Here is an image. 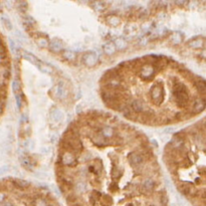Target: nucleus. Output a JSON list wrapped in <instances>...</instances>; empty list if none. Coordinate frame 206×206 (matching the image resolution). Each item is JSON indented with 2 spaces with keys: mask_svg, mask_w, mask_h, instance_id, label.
Returning <instances> with one entry per match:
<instances>
[{
  "mask_svg": "<svg viewBox=\"0 0 206 206\" xmlns=\"http://www.w3.org/2000/svg\"><path fill=\"white\" fill-rule=\"evenodd\" d=\"M128 161L132 166L137 168V167L142 166V164L145 162L144 157L142 156V154L139 152H132L129 154L128 156Z\"/></svg>",
  "mask_w": 206,
  "mask_h": 206,
  "instance_id": "0eeeda50",
  "label": "nucleus"
},
{
  "mask_svg": "<svg viewBox=\"0 0 206 206\" xmlns=\"http://www.w3.org/2000/svg\"><path fill=\"white\" fill-rule=\"evenodd\" d=\"M98 56H96V53L93 52V51H88V52H86L83 54V62L86 64V66H94L98 62Z\"/></svg>",
  "mask_w": 206,
  "mask_h": 206,
  "instance_id": "1a4fd4ad",
  "label": "nucleus"
},
{
  "mask_svg": "<svg viewBox=\"0 0 206 206\" xmlns=\"http://www.w3.org/2000/svg\"><path fill=\"white\" fill-rule=\"evenodd\" d=\"M132 111H133L135 114H142L145 111L147 110L146 107H145L144 103L140 100H134L130 103V107Z\"/></svg>",
  "mask_w": 206,
  "mask_h": 206,
  "instance_id": "9b49d317",
  "label": "nucleus"
},
{
  "mask_svg": "<svg viewBox=\"0 0 206 206\" xmlns=\"http://www.w3.org/2000/svg\"><path fill=\"white\" fill-rule=\"evenodd\" d=\"M187 2H188V1H175L176 4H178V5H184V4H186Z\"/></svg>",
  "mask_w": 206,
  "mask_h": 206,
  "instance_id": "37998d69",
  "label": "nucleus"
},
{
  "mask_svg": "<svg viewBox=\"0 0 206 206\" xmlns=\"http://www.w3.org/2000/svg\"><path fill=\"white\" fill-rule=\"evenodd\" d=\"M100 132H101V134L103 135V137H104L105 139H107L108 141H110L112 138L115 136L114 129H113L112 127H109V126H105V127L101 128Z\"/></svg>",
  "mask_w": 206,
  "mask_h": 206,
  "instance_id": "412c9836",
  "label": "nucleus"
},
{
  "mask_svg": "<svg viewBox=\"0 0 206 206\" xmlns=\"http://www.w3.org/2000/svg\"><path fill=\"white\" fill-rule=\"evenodd\" d=\"M189 107H191L189 112H190V114H192V115H196V114L201 113L202 111H204V109H205V100H204V98L195 99L194 101H193L192 105L189 106Z\"/></svg>",
  "mask_w": 206,
  "mask_h": 206,
  "instance_id": "6e6552de",
  "label": "nucleus"
},
{
  "mask_svg": "<svg viewBox=\"0 0 206 206\" xmlns=\"http://www.w3.org/2000/svg\"><path fill=\"white\" fill-rule=\"evenodd\" d=\"M100 130H101V129H98V130L94 131V133L92 135V142L94 143V145H96V147L103 148V147L108 146L109 141L103 137V135L101 134Z\"/></svg>",
  "mask_w": 206,
  "mask_h": 206,
  "instance_id": "423d86ee",
  "label": "nucleus"
},
{
  "mask_svg": "<svg viewBox=\"0 0 206 206\" xmlns=\"http://www.w3.org/2000/svg\"><path fill=\"white\" fill-rule=\"evenodd\" d=\"M76 187H78V189H79L80 192H83V191L86 190V187H85V185H83V183H79V184H78V186H76Z\"/></svg>",
  "mask_w": 206,
  "mask_h": 206,
  "instance_id": "79ce46f5",
  "label": "nucleus"
},
{
  "mask_svg": "<svg viewBox=\"0 0 206 206\" xmlns=\"http://www.w3.org/2000/svg\"><path fill=\"white\" fill-rule=\"evenodd\" d=\"M12 88H13V92L15 93L16 95H17L18 93L20 92V89H21L20 82H19L18 79H14L13 83H12Z\"/></svg>",
  "mask_w": 206,
  "mask_h": 206,
  "instance_id": "e433bc0d",
  "label": "nucleus"
},
{
  "mask_svg": "<svg viewBox=\"0 0 206 206\" xmlns=\"http://www.w3.org/2000/svg\"><path fill=\"white\" fill-rule=\"evenodd\" d=\"M93 7L96 11H102L107 8V3L105 1H96L93 3Z\"/></svg>",
  "mask_w": 206,
  "mask_h": 206,
  "instance_id": "7c9ffc66",
  "label": "nucleus"
},
{
  "mask_svg": "<svg viewBox=\"0 0 206 206\" xmlns=\"http://www.w3.org/2000/svg\"><path fill=\"white\" fill-rule=\"evenodd\" d=\"M172 91L177 107L181 109H187L189 107V103H190V98H189L186 86L181 82L175 80V83H173Z\"/></svg>",
  "mask_w": 206,
  "mask_h": 206,
  "instance_id": "f03ea898",
  "label": "nucleus"
},
{
  "mask_svg": "<svg viewBox=\"0 0 206 206\" xmlns=\"http://www.w3.org/2000/svg\"><path fill=\"white\" fill-rule=\"evenodd\" d=\"M24 24L25 26H28V27H33V25L35 24V21L33 18L31 17H26L24 18Z\"/></svg>",
  "mask_w": 206,
  "mask_h": 206,
  "instance_id": "4c0bfd02",
  "label": "nucleus"
},
{
  "mask_svg": "<svg viewBox=\"0 0 206 206\" xmlns=\"http://www.w3.org/2000/svg\"><path fill=\"white\" fill-rule=\"evenodd\" d=\"M11 184L13 185L15 188H18V189H26L30 186L29 182L25 181L23 179H18V178L11 179Z\"/></svg>",
  "mask_w": 206,
  "mask_h": 206,
  "instance_id": "6ab92c4d",
  "label": "nucleus"
},
{
  "mask_svg": "<svg viewBox=\"0 0 206 206\" xmlns=\"http://www.w3.org/2000/svg\"><path fill=\"white\" fill-rule=\"evenodd\" d=\"M3 80L4 79L1 78V75H0V108L2 109L4 108L6 95H7V86H6V83Z\"/></svg>",
  "mask_w": 206,
  "mask_h": 206,
  "instance_id": "ddd939ff",
  "label": "nucleus"
},
{
  "mask_svg": "<svg viewBox=\"0 0 206 206\" xmlns=\"http://www.w3.org/2000/svg\"><path fill=\"white\" fill-rule=\"evenodd\" d=\"M109 189H110V191H112V192H116L118 190V184L116 182H112Z\"/></svg>",
  "mask_w": 206,
  "mask_h": 206,
  "instance_id": "58836bf2",
  "label": "nucleus"
},
{
  "mask_svg": "<svg viewBox=\"0 0 206 206\" xmlns=\"http://www.w3.org/2000/svg\"><path fill=\"white\" fill-rule=\"evenodd\" d=\"M36 43L40 47H46V46H48V44H49V41H48L46 35L40 34L36 37Z\"/></svg>",
  "mask_w": 206,
  "mask_h": 206,
  "instance_id": "a878e982",
  "label": "nucleus"
},
{
  "mask_svg": "<svg viewBox=\"0 0 206 206\" xmlns=\"http://www.w3.org/2000/svg\"><path fill=\"white\" fill-rule=\"evenodd\" d=\"M104 51H105L106 54H108V56H112V54H114L116 52V47L114 46V43H112V42L106 43L104 46Z\"/></svg>",
  "mask_w": 206,
  "mask_h": 206,
  "instance_id": "c85d7f7f",
  "label": "nucleus"
},
{
  "mask_svg": "<svg viewBox=\"0 0 206 206\" xmlns=\"http://www.w3.org/2000/svg\"><path fill=\"white\" fill-rule=\"evenodd\" d=\"M22 56H23V59H25L26 60H28V62H30L31 63H33V64H35L37 62V60H38V59H36V57H35L33 54H31V53H28V52H22Z\"/></svg>",
  "mask_w": 206,
  "mask_h": 206,
  "instance_id": "473e14b6",
  "label": "nucleus"
},
{
  "mask_svg": "<svg viewBox=\"0 0 206 206\" xmlns=\"http://www.w3.org/2000/svg\"><path fill=\"white\" fill-rule=\"evenodd\" d=\"M101 197H102L101 193L99 191H94L91 195H89V201H91L92 204H96V202L99 201L100 199H101Z\"/></svg>",
  "mask_w": 206,
  "mask_h": 206,
  "instance_id": "2f4dec72",
  "label": "nucleus"
},
{
  "mask_svg": "<svg viewBox=\"0 0 206 206\" xmlns=\"http://www.w3.org/2000/svg\"><path fill=\"white\" fill-rule=\"evenodd\" d=\"M52 92H53V95L59 99H64L67 95L66 89H64V86L62 85V83H59V85H56L54 86L52 89Z\"/></svg>",
  "mask_w": 206,
  "mask_h": 206,
  "instance_id": "f3484780",
  "label": "nucleus"
},
{
  "mask_svg": "<svg viewBox=\"0 0 206 206\" xmlns=\"http://www.w3.org/2000/svg\"><path fill=\"white\" fill-rule=\"evenodd\" d=\"M3 22H4V23H6V25H7V26H6V27H7L8 28V29H11V23H10V21H9L8 20V19H4V18H3Z\"/></svg>",
  "mask_w": 206,
  "mask_h": 206,
  "instance_id": "ea45409f",
  "label": "nucleus"
},
{
  "mask_svg": "<svg viewBox=\"0 0 206 206\" xmlns=\"http://www.w3.org/2000/svg\"><path fill=\"white\" fill-rule=\"evenodd\" d=\"M102 199V204H104L105 206H110L113 203V199L111 196L109 195H104L103 197H101Z\"/></svg>",
  "mask_w": 206,
  "mask_h": 206,
  "instance_id": "c9c22d12",
  "label": "nucleus"
},
{
  "mask_svg": "<svg viewBox=\"0 0 206 206\" xmlns=\"http://www.w3.org/2000/svg\"><path fill=\"white\" fill-rule=\"evenodd\" d=\"M32 204H33V206H49L47 200L42 197H36L32 201Z\"/></svg>",
  "mask_w": 206,
  "mask_h": 206,
  "instance_id": "c756f323",
  "label": "nucleus"
},
{
  "mask_svg": "<svg viewBox=\"0 0 206 206\" xmlns=\"http://www.w3.org/2000/svg\"><path fill=\"white\" fill-rule=\"evenodd\" d=\"M60 161H62V165L69 166V167H75L78 164V160L76 158V155L73 153L67 152V151H63L62 154L60 155Z\"/></svg>",
  "mask_w": 206,
  "mask_h": 206,
  "instance_id": "39448f33",
  "label": "nucleus"
},
{
  "mask_svg": "<svg viewBox=\"0 0 206 206\" xmlns=\"http://www.w3.org/2000/svg\"><path fill=\"white\" fill-rule=\"evenodd\" d=\"M188 46L193 48V49H198L204 46V38H202L201 36L195 37L193 39L188 41Z\"/></svg>",
  "mask_w": 206,
  "mask_h": 206,
  "instance_id": "a211bd4d",
  "label": "nucleus"
},
{
  "mask_svg": "<svg viewBox=\"0 0 206 206\" xmlns=\"http://www.w3.org/2000/svg\"><path fill=\"white\" fill-rule=\"evenodd\" d=\"M155 185H156V183L153 179L148 178L145 180V181L142 183V185H141V187H140L141 192L144 193V194H149V193H151L154 190Z\"/></svg>",
  "mask_w": 206,
  "mask_h": 206,
  "instance_id": "f8f14e48",
  "label": "nucleus"
},
{
  "mask_svg": "<svg viewBox=\"0 0 206 206\" xmlns=\"http://www.w3.org/2000/svg\"><path fill=\"white\" fill-rule=\"evenodd\" d=\"M150 96L152 99V102L154 105L160 106L164 102V96H165V93H164V86L162 83H156L151 86L150 89Z\"/></svg>",
  "mask_w": 206,
  "mask_h": 206,
  "instance_id": "7ed1b4c3",
  "label": "nucleus"
},
{
  "mask_svg": "<svg viewBox=\"0 0 206 206\" xmlns=\"http://www.w3.org/2000/svg\"><path fill=\"white\" fill-rule=\"evenodd\" d=\"M156 70L154 69V66L152 64L150 63H143L142 66H141L139 72L138 73L140 75V78L142 79L145 82H150V80H152L154 78H155V75H156Z\"/></svg>",
  "mask_w": 206,
  "mask_h": 206,
  "instance_id": "20e7f679",
  "label": "nucleus"
},
{
  "mask_svg": "<svg viewBox=\"0 0 206 206\" xmlns=\"http://www.w3.org/2000/svg\"><path fill=\"white\" fill-rule=\"evenodd\" d=\"M183 40V35L179 32H176V33L172 34V42L175 44H179L180 42H182Z\"/></svg>",
  "mask_w": 206,
  "mask_h": 206,
  "instance_id": "f704fd0d",
  "label": "nucleus"
},
{
  "mask_svg": "<svg viewBox=\"0 0 206 206\" xmlns=\"http://www.w3.org/2000/svg\"><path fill=\"white\" fill-rule=\"evenodd\" d=\"M194 86L198 93L202 96V98H204L205 93H206V86H205V80L201 78H198L197 80H194Z\"/></svg>",
  "mask_w": 206,
  "mask_h": 206,
  "instance_id": "aec40b11",
  "label": "nucleus"
},
{
  "mask_svg": "<svg viewBox=\"0 0 206 206\" xmlns=\"http://www.w3.org/2000/svg\"><path fill=\"white\" fill-rule=\"evenodd\" d=\"M106 21H107V24H109L110 26H113V27L118 26V25L121 23L120 17H119V16H117V15H114V14L108 16L107 20H106Z\"/></svg>",
  "mask_w": 206,
  "mask_h": 206,
  "instance_id": "b1692460",
  "label": "nucleus"
},
{
  "mask_svg": "<svg viewBox=\"0 0 206 206\" xmlns=\"http://www.w3.org/2000/svg\"><path fill=\"white\" fill-rule=\"evenodd\" d=\"M178 189L182 194L187 195V196L195 195V193H196L195 187L193 185H190L189 183H182V184L179 185Z\"/></svg>",
  "mask_w": 206,
  "mask_h": 206,
  "instance_id": "4468645a",
  "label": "nucleus"
},
{
  "mask_svg": "<svg viewBox=\"0 0 206 206\" xmlns=\"http://www.w3.org/2000/svg\"><path fill=\"white\" fill-rule=\"evenodd\" d=\"M62 56L64 59H66L67 62H73V60L76 59V56H78V54H76V51L73 50H63L62 52Z\"/></svg>",
  "mask_w": 206,
  "mask_h": 206,
  "instance_id": "5701e85b",
  "label": "nucleus"
},
{
  "mask_svg": "<svg viewBox=\"0 0 206 206\" xmlns=\"http://www.w3.org/2000/svg\"><path fill=\"white\" fill-rule=\"evenodd\" d=\"M35 66L38 67V69H39L40 72H42L44 73H52V72H53V69H51L50 66H48L47 63L41 62L39 59L37 60V62L35 63Z\"/></svg>",
  "mask_w": 206,
  "mask_h": 206,
  "instance_id": "4be33fe9",
  "label": "nucleus"
},
{
  "mask_svg": "<svg viewBox=\"0 0 206 206\" xmlns=\"http://www.w3.org/2000/svg\"><path fill=\"white\" fill-rule=\"evenodd\" d=\"M114 46L116 47V49H118V50H123L126 48L127 46V42L125 41L124 38H118V39H116L115 40V43H114Z\"/></svg>",
  "mask_w": 206,
  "mask_h": 206,
  "instance_id": "cd10ccee",
  "label": "nucleus"
},
{
  "mask_svg": "<svg viewBox=\"0 0 206 206\" xmlns=\"http://www.w3.org/2000/svg\"><path fill=\"white\" fill-rule=\"evenodd\" d=\"M102 169H103V164H102V161L99 158L95 159L93 164L89 165V171L95 175H99L100 173H101Z\"/></svg>",
  "mask_w": 206,
  "mask_h": 206,
  "instance_id": "2eb2a0df",
  "label": "nucleus"
},
{
  "mask_svg": "<svg viewBox=\"0 0 206 206\" xmlns=\"http://www.w3.org/2000/svg\"><path fill=\"white\" fill-rule=\"evenodd\" d=\"M76 206H79V205H76Z\"/></svg>",
  "mask_w": 206,
  "mask_h": 206,
  "instance_id": "c03bdc74",
  "label": "nucleus"
},
{
  "mask_svg": "<svg viewBox=\"0 0 206 206\" xmlns=\"http://www.w3.org/2000/svg\"><path fill=\"white\" fill-rule=\"evenodd\" d=\"M20 162H21V165L23 166L25 169L32 170V167H33V163H32V161L29 159V157L22 156L21 158H20Z\"/></svg>",
  "mask_w": 206,
  "mask_h": 206,
  "instance_id": "bb28decb",
  "label": "nucleus"
},
{
  "mask_svg": "<svg viewBox=\"0 0 206 206\" xmlns=\"http://www.w3.org/2000/svg\"><path fill=\"white\" fill-rule=\"evenodd\" d=\"M63 151L73 153V155H79L83 152V143L78 135L67 131L63 136L62 142L60 143Z\"/></svg>",
  "mask_w": 206,
  "mask_h": 206,
  "instance_id": "f257e3e1",
  "label": "nucleus"
},
{
  "mask_svg": "<svg viewBox=\"0 0 206 206\" xmlns=\"http://www.w3.org/2000/svg\"><path fill=\"white\" fill-rule=\"evenodd\" d=\"M48 46H49V49L52 51V52H59V51H62L63 49L62 41L59 39V38H54L53 40H51L49 44H48Z\"/></svg>",
  "mask_w": 206,
  "mask_h": 206,
  "instance_id": "dca6fc26",
  "label": "nucleus"
},
{
  "mask_svg": "<svg viewBox=\"0 0 206 206\" xmlns=\"http://www.w3.org/2000/svg\"><path fill=\"white\" fill-rule=\"evenodd\" d=\"M52 120L54 122H59L62 120L63 118V115H62V112H60L59 110H54L53 113H52Z\"/></svg>",
  "mask_w": 206,
  "mask_h": 206,
  "instance_id": "72a5a7b5",
  "label": "nucleus"
},
{
  "mask_svg": "<svg viewBox=\"0 0 206 206\" xmlns=\"http://www.w3.org/2000/svg\"><path fill=\"white\" fill-rule=\"evenodd\" d=\"M123 174V171L122 169H120L118 167V165L116 163H113V167H112V172H111V176L113 179H119Z\"/></svg>",
  "mask_w": 206,
  "mask_h": 206,
  "instance_id": "393cba45",
  "label": "nucleus"
},
{
  "mask_svg": "<svg viewBox=\"0 0 206 206\" xmlns=\"http://www.w3.org/2000/svg\"><path fill=\"white\" fill-rule=\"evenodd\" d=\"M0 206H13V204L11 203V202H9V201H3L0 203Z\"/></svg>",
  "mask_w": 206,
  "mask_h": 206,
  "instance_id": "a19ab883",
  "label": "nucleus"
},
{
  "mask_svg": "<svg viewBox=\"0 0 206 206\" xmlns=\"http://www.w3.org/2000/svg\"><path fill=\"white\" fill-rule=\"evenodd\" d=\"M170 62V59L168 57L165 56H157L155 62L153 63V66L155 69L156 72H161L164 69H166V66H168V63Z\"/></svg>",
  "mask_w": 206,
  "mask_h": 206,
  "instance_id": "9d476101",
  "label": "nucleus"
}]
</instances>
